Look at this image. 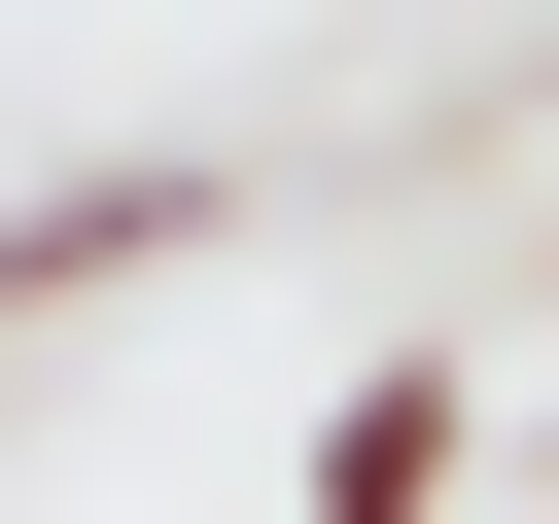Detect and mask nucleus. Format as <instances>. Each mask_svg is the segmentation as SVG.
Returning a JSON list of instances; mask_svg holds the SVG:
<instances>
[{
    "instance_id": "nucleus-1",
    "label": "nucleus",
    "mask_w": 559,
    "mask_h": 524,
    "mask_svg": "<svg viewBox=\"0 0 559 524\" xmlns=\"http://www.w3.org/2000/svg\"><path fill=\"white\" fill-rule=\"evenodd\" d=\"M175 245H210V175H70V210H0V349L105 314V279H175Z\"/></svg>"
},
{
    "instance_id": "nucleus-2",
    "label": "nucleus",
    "mask_w": 559,
    "mask_h": 524,
    "mask_svg": "<svg viewBox=\"0 0 559 524\" xmlns=\"http://www.w3.org/2000/svg\"><path fill=\"white\" fill-rule=\"evenodd\" d=\"M454 454H489V384H349V419H314V524H419Z\"/></svg>"
},
{
    "instance_id": "nucleus-3",
    "label": "nucleus",
    "mask_w": 559,
    "mask_h": 524,
    "mask_svg": "<svg viewBox=\"0 0 559 524\" xmlns=\"http://www.w3.org/2000/svg\"><path fill=\"white\" fill-rule=\"evenodd\" d=\"M524 454H559V419H524Z\"/></svg>"
}]
</instances>
